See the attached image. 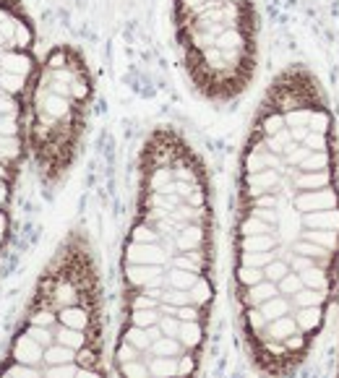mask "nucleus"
<instances>
[{"label": "nucleus", "mask_w": 339, "mask_h": 378, "mask_svg": "<svg viewBox=\"0 0 339 378\" xmlns=\"http://www.w3.org/2000/svg\"><path fill=\"white\" fill-rule=\"evenodd\" d=\"M237 264L287 266L329 295L339 258V152L334 113L306 65L279 73L258 104L240 159Z\"/></svg>", "instance_id": "nucleus-1"}, {"label": "nucleus", "mask_w": 339, "mask_h": 378, "mask_svg": "<svg viewBox=\"0 0 339 378\" xmlns=\"http://www.w3.org/2000/svg\"><path fill=\"white\" fill-rule=\"evenodd\" d=\"M175 37L196 92L214 104L235 102L258 63L253 0H175Z\"/></svg>", "instance_id": "nucleus-2"}, {"label": "nucleus", "mask_w": 339, "mask_h": 378, "mask_svg": "<svg viewBox=\"0 0 339 378\" xmlns=\"http://www.w3.org/2000/svg\"><path fill=\"white\" fill-rule=\"evenodd\" d=\"M92 100V71L76 47L58 45L34 65L24 102V139L45 183H58L76 162Z\"/></svg>", "instance_id": "nucleus-3"}, {"label": "nucleus", "mask_w": 339, "mask_h": 378, "mask_svg": "<svg viewBox=\"0 0 339 378\" xmlns=\"http://www.w3.org/2000/svg\"><path fill=\"white\" fill-rule=\"evenodd\" d=\"M42 355H45V347L40 342H34L29 334H21L16 339V347H13V358L21 365H42Z\"/></svg>", "instance_id": "nucleus-4"}, {"label": "nucleus", "mask_w": 339, "mask_h": 378, "mask_svg": "<svg viewBox=\"0 0 339 378\" xmlns=\"http://www.w3.org/2000/svg\"><path fill=\"white\" fill-rule=\"evenodd\" d=\"M337 308H339V258H337ZM337 378H339V360H337Z\"/></svg>", "instance_id": "nucleus-5"}, {"label": "nucleus", "mask_w": 339, "mask_h": 378, "mask_svg": "<svg viewBox=\"0 0 339 378\" xmlns=\"http://www.w3.org/2000/svg\"><path fill=\"white\" fill-rule=\"evenodd\" d=\"M3 378H13V376H10V373H6V376H3Z\"/></svg>", "instance_id": "nucleus-6"}]
</instances>
